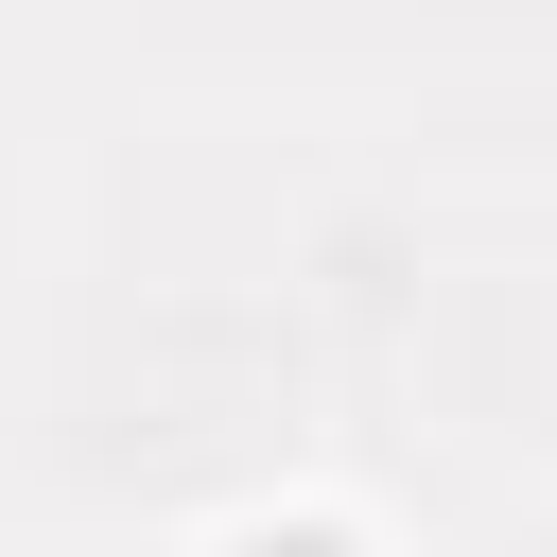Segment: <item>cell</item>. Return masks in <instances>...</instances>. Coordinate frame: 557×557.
I'll return each mask as SVG.
<instances>
[{"label":"cell","instance_id":"obj_1","mask_svg":"<svg viewBox=\"0 0 557 557\" xmlns=\"http://www.w3.org/2000/svg\"><path fill=\"white\" fill-rule=\"evenodd\" d=\"M261 557H348V540H331V522H296V540H261Z\"/></svg>","mask_w":557,"mask_h":557}]
</instances>
